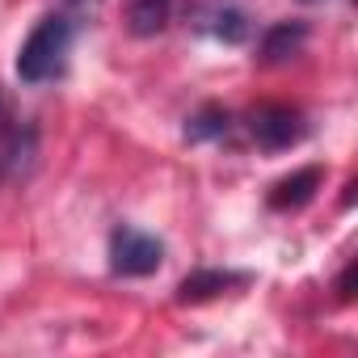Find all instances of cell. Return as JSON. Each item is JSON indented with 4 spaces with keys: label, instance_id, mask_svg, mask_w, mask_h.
<instances>
[{
    "label": "cell",
    "instance_id": "obj_1",
    "mask_svg": "<svg viewBox=\"0 0 358 358\" xmlns=\"http://www.w3.org/2000/svg\"><path fill=\"white\" fill-rule=\"evenodd\" d=\"M68 55H72V22L51 13L22 43V51H17V76L26 85H47V80H55L68 68Z\"/></svg>",
    "mask_w": 358,
    "mask_h": 358
},
{
    "label": "cell",
    "instance_id": "obj_10",
    "mask_svg": "<svg viewBox=\"0 0 358 358\" xmlns=\"http://www.w3.org/2000/svg\"><path fill=\"white\" fill-rule=\"evenodd\" d=\"M30 156H34V135H30V131H13V139L5 143V152H0V160H5V169H9L13 177L30 164Z\"/></svg>",
    "mask_w": 358,
    "mask_h": 358
},
{
    "label": "cell",
    "instance_id": "obj_7",
    "mask_svg": "<svg viewBox=\"0 0 358 358\" xmlns=\"http://www.w3.org/2000/svg\"><path fill=\"white\" fill-rule=\"evenodd\" d=\"M232 282H241V278H236V274H224V270H199V274H190L182 287H177V299H182V303L211 299V295H220V291L232 287Z\"/></svg>",
    "mask_w": 358,
    "mask_h": 358
},
{
    "label": "cell",
    "instance_id": "obj_3",
    "mask_svg": "<svg viewBox=\"0 0 358 358\" xmlns=\"http://www.w3.org/2000/svg\"><path fill=\"white\" fill-rule=\"evenodd\" d=\"M249 131H253L257 148H266V152H282V148L299 143L308 127H303V114L291 110V106H257V110L249 114Z\"/></svg>",
    "mask_w": 358,
    "mask_h": 358
},
{
    "label": "cell",
    "instance_id": "obj_5",
    "mask_svg": "<svg viewBox=\"0 0 358 358\" xmlns=\"http://www.w3.org/2000/svg\"><path fill=\"white\" fill-rule=\"evenodd\" d=\"M169 13H173V5H169V0H131V5H127L131 34H139V38H152V34H160V30L169 26Z\"/></svg>",
    "mask_w": 358,
    "mask_h": 358
},
{
    "label": "cell",
    "instance_id": "obj_9",
    "mask_svg": "<svg viewBox=\"0 0 358 358\" xmlns=\"http://www.w3.org/2000/svg\"><path fill=\"white\" fill-rule=\"evenodd\" d=\"M228 131V114L224 110H215V106H207L203 114H194L190 118V127H186V139H215V135H224Z\"/></svg>",
    "mask_w": 358,
    "mask_h": 358
},
{
    "label": "cell",
    "instance_id": "obj_8",
    "mask_svg": "<svg viewBox=\"0 0 358 358\" xmlns=\"http://www.w3.org/2000/svg\"><path fill=\"white\" fill-rule=\"evenodd\" d=\"M303 38H308V30L295 22H282V26H274L270 34H266V43H262V59L266 64H278V59H287V55H295L299 47H303Z\"/></svg>",
    "mask_w": 358,
    "mask_h": 358
},
{
    "label": "cell",
    "instance_id": "obj_6",
    "mask_svg": "<svg viewBox=\"0 0 358 358\" xmlns=\"http://www.w3.org/2000/svg\"><path fill=\"white\" fill-rule=\"evenodd\" d=\"M203 17H207L203 26H207L215 38H224V43H245V38H249V22H245V13H241L236 5H211Z\"/></svg>",
    "mask_w": 358,
    "mask_h": 358
},
{
    "label": "cell",
    "instance_id": "obj_2",
    "mask_svg": "<svg viewBox=\"0 0 358 358\" xmlns=\"http://www.w3.org/2000/svg\"><path fill=\"white\" fill-rule=\"evenodd\" d=\"M164 262V245L139 228H114L110 236V270L122 274V278H143V274H156Z\"/></svg>",
    "mask_w": 358,
    "mask_h": 358
},
{
    "label": "cell",
    "instance_id": "obj_11",
    "mask_svg": "<svg viewBox=\"0 0 358 358\" xmlns=\"http://www.w3.org/2000/svg\"><path fill=\"white\" fill-rule=\"evenodd\" d=\"M76 5H97V0H76Z\"/></svg>",
    "mask_w": 358,
    "mask_h": 358
},
{
    "label": "cell",
    "instance_id": "obj_4",
    "mask_svg": "<svg viewBox=\"0 0 358 358\" xmlns=\"http://www.w3.org/2000/svg\"><path fill=\"white\" fill-rule=\"evenodd\" d=\"M316 186H320V169H316V164H312V169H299V173L282 177V182L274 186L270 207H274V211H299V207L316 194Z\"/></svg>",
    "mask_w": 358,
    "mask_h": 358
}]
</instances>
